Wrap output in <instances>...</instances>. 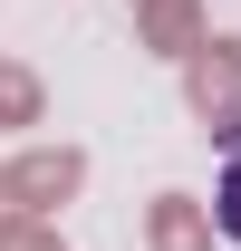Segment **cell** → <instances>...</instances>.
Here are the masks:
<instances>
[{
    "instance_id": "cell-1",
    "label": "cell",
    "mask_w": 241,
    "mask_h": 251,
    "mask_svg": "<svg viewBox=\"0 0 241 251\" xmlns=\"http://www.w3.org/2000/svg\"><path fill=\"white\" fill-rule=\"evenodd\" d=\"M212 222H222V242L241 251V155L222 164V184H212Z\"/></svg>"
}]
</instances>
